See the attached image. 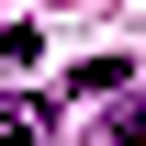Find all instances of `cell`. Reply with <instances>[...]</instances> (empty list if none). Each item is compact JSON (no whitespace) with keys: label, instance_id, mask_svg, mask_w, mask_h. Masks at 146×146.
<instances>
[{"label":"cell","instance_id":"cell-1","mask_svg":"<svg viewBox=\"0 0 146 146\" xmlns=\"http://www.w3.org/2000/svg\"><path fill=\"white\" fill-rule=\"evenodd\" d=\"M45 124H56V101H23V90H11V101H0V146H34Z\"/></svg>","mask_w":146,"mask_h":146},{"label":"cell","instance_id":"cell-2","mask_svg":"<svg viewBox=\"0 0 146 146\" xmlns=\"http://www.w3.org/2000/svg\"><path fill=\"white\" fill-rule=\"evenodd\" d=\"M112 146H146V90H135V101H112Z\"/></svg>","mask_w":146,"mask_h":146}]
</instances>
